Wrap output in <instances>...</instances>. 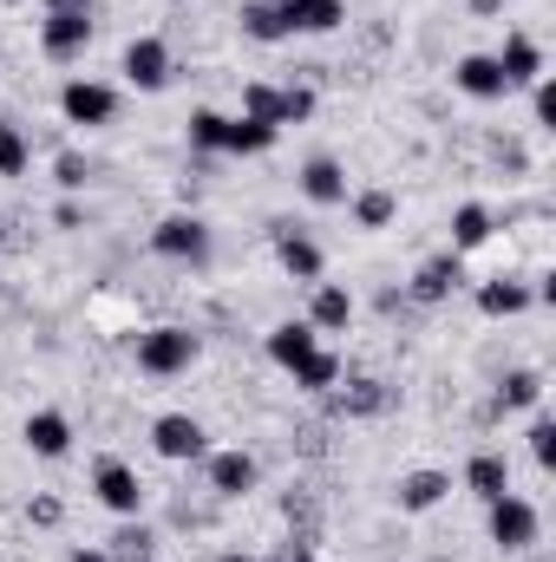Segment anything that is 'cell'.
Instances as JSON below:
<instances>
[{
  "mask_svg": "<svg viewBox=\"0 0 556 562\" xmlns=\"http://www.w3.org/2000/svg\"><path fill=\"white\" fill-rule=\"evenodd\" d=\"M92 484H99V504H105V510H119V517H138V504H144V484H138V471H132V464H119V458H105Z\"/></svg>",
  "mask_w": 556,
  "mask_h": 562,
  "instance_id": "cell-8",
  "label": "cell"
},
{
  "mask_svg": "<svg viewBox=\"0 0 556 562\" xmlns=\"http://www.w3.org/2000/svg\"><path fill=\"white\" fill-rule=\"evenodd\" d=\"M465 484H471V497H485V504H498V497L511 491V471H504V458H491V451H478V458H471V471H465Z\"/></svg>",
  "mask_w": 556,
  "mask_h": 562,
  "instance_id": "cell-19",
  "label": "cell"
},
{
  "mask_svg": "<svg viewBox=\"0 0 556 562\" xmlns=\"http://www.w3.org/2000/svg\"><path fill=\"white\" fill-rule=\"evenodd\" d=\"M471 7H478V13H498V7H504V0H471Z\"/></svg>",
  "mask_w": 556,
  "mask_h": 562,
  "instance_id": "cell-40",
  "label": "cell"
},
{
  "mask_svg": "<svg viewBox=\"0 0 556 562\" xmlns=\"http://www.w3.org/2000/svg\"><path fill=\"white\" fill-rule=\"evenodd\" d=\"M288 562H314V557H308V550H288Z\"/></svg>",
  "mask_w": 556,
  "mask_h": 562,
  "instance_id": "cell-41",
  "label": "cell"
},
{
  "mask_svg": "<svg viewBox=\"0 0 556 562\" xmlns=\"http://www.w3.org/2000/svg\"><path fill=\"white\" fill-rule=\"evenodd\" d=\"M26 517H33V524H59V497H33Z\"/></svg>",
  "mask_w": 556,
  "mask_h": 562,
  "instance_id": "cell-36",
  "label": "cell"
},
{
  "mask_svg": "<svg viewBox=\"0 0 556 562\" xmlns=\"http://www.w3.org/2000/svg\"><path fill=\"white\" fill-rule=\"evenodd\" d=\"M40 46H46V59H79L92 46V13H46Z\"/></svg>",
  "mask_w": 556,
  "mask_h": 562,
  "instance_id": "cell-6",
  "label": "cell"
},
{
  "mask_svg": "<svg viewBox=\"0 0 556 562\" xmlns=\"http://www.w3.org/2000/svg\"><path fill=\"white\" fill-rule=\"evenodd\" d=\"M276 249H281V269H288L294 281H314V276H321V249H314L294 223H276Z\"/></svg>",
  "mask_w": 556,
  "mask_h": 562,
  "instance_id": "cell-13",
  "label": "cell"
},
{
  "mask_svg": "<svg viewBox=\"0 0 556 562\" xmlns=\"http://www.w3.org/2000/svg\"><path fill=\"white\" fill-rule=\"evenodd\" d=\"M125 79H132L138 92H164V86H170V46H164V40H132V46H125Z\"/></svg>",
  "mask_w": 556,
  "mask_h": 562,
  "instance_id": "cell-7",
  "label": "cell"
},
{
  "mask_svg": "<svg viewBox=\"0 0 556 562\" xmlns=\"http://www.w3.org/2000/svg\"><path fill=\"white\" fill-rule=\"evenodd\" d=\"M308 112H314V92H308V86H288V92H281V125H301Z\"/></svg>",
  "mask_w": 556,
  "mask_h": 562,
  "instance_id": "cell-33",
  "label": "cell"
},
{
  "mask_svg": "<svg viewBox=\"0 0 556 562\" xmlns=\"http://www.w3.org/2000/svg\"><path fill=\"white\" fill-rule=\"evenodd\" d=\"M458 92H471V99H504L511 86H504V66H498V53H471V59H458Z\"/></svg>",
  "mask_w": 556,
  "mask_h": 562,
  "instance_id": "cell-9",
  "label": "cell"
},
{
  "mask_svg": "<svg viewBox=\"0 0 556 562\" xmlns=\"http://www.w3.org/2000/svg\"><path fill=\"white\" fill-rule=\"evenodd\" d=\"M105 557H112V562H151V530H144V524H132V530H119Z\"/></svg>",
  "mask_w": 556,
  "mask_h": 562,
  "instance_id": "cell-30",
  "label": "cell"
},
{
  "mask_svg": "<svg viewBox=\"0 0 556 562\" xmlns=\"http://www.w3.org/2000/svg\"><path fill=\"white\" fill-rule=\"evenodd\" d=\"M281 13H288V26L294 33H334L341 20H347V7L341 0H276Z\"/></svg>",
  "mask_w": 556,
  "mask_h": 562,
  "instance_id": "cell-14",
  "label": "cell"
},
{
  "mask_svg": "<svg viewBox=\"0 0 556 562\" xmlns=\"http://www.w3.org/2000/svg\"><path fill=\"white\" fill-rule=\"evenodd\" d=\"M190 144H197V150H223V119H216V112H197V119H190Z\"/></svg>",
  "mask_w": 556,
  "mask_h": 562,
  "instance_id": "cell-32",
  "label": "cell"
},
{
  "mask_svg": "<svg viewBox=\"0 0 556 562\" xmlns=\"http://www.w3.org/2000/svg\"><path fill=\"white\" fill-rule=\"evenodd\" d=\"M151 249H157V256H170V262L203 269V262H210V229H203L197 216H164V223L151 229Z\"/></svg>",
  "mask_w": 556,
  "mask_h": 562,
  "instance_id": "cell-2",
  "label": "cell"
},
{
  "mask_svg": "<svg viewBox=\"0 0 556 562\" xmlns=\"http://www.w3.org/2000/svg\"><path fill=\"white\" fill-rule=\"evenodd\" d=\"M26 445H33L40 458H66V451H73V425H66V413H33V419H26Z\"/></svg>",
  "mask_w": 556,
  "mask_h": 562,
  "instance_id": "cell-15",
  "label": "cell"
},
{
  "mask_svg": "<svg viewBox=\"0 0 556 562\" xmlns=\"http://www.w3.org/2000/svg\"><path fill=\"white\" fill-rule=\"evenodd\" d=\"M197 360V334L190 327H151L138 340V367L151 380H170V373H184Z\"/></svg>",
  "mask_w": 556,
  "mask_h": 562,
  "instance_id": "cell-1",
  "label": "cell"
},
{
  "mask_svg": "<svg viewBox=\"0 0 556 562\" xmlns=\"http://www.w3.org/2000/svg\"><path fill=\"white\" fill-rule=\"evenodd\" d=\"M59 112H66L73 125H112L119 92H112V86H92V79H73V86L59 92Z\"/></svg>",
  "mask_w": 556,
  "mask_h": 562,
  "instance_id": "cell-3",
  "label": "cell"
},
{
  "mask_svg": "<svg viewBox=\"0 0 556 562\" xmlns=\"http://www.w3.org/2000/svg\"><path fill=\"white\" fill-rule=\"evenodd\" d=\"M498 66H504V86H537V79H544V53H537V40H524V33L504 40Z\"/></svg>",
  "mask_w": 556,
  "mask_h": 562,
  "instance_id": "cell-11",
  "label": "cell"
},
{
  "mask_svg": "<svg viewBox=\"0 0 556 562\" xmlns=\"http://www.w3.org/2000/svg\"><path fill=\"white\" fill-rule=\"evenodd\" d=\"M20 170H26V138L0 119V177H20Z\"/></svg>",
  "mask_w": 556,
  "mask_h": 562,
  "instance_id": "cell-31",
  "label": "cell"
},
{
  "mask_svg": "<svg viewBox=\"0 0 556 562\" xmlns=\"http://www.w3.org/2000/svg\"><path fill=\"white\" fill-rule=\"evenodd\" d=\"M59 183H66V190H79V183H86V164H79V157H73V150H66V157H59Z\"/></svg>",
  "mask_w": 556,
  "mask_h": 562,
  "instance_id": "cell-35",
  "label": "cell"
},
{
  "mask_svg": "<svg viewBox=\"0 0 556 562\" xmlns=\"http://www.w3.org/2000/svg\"><path fill=\"white\" fill-rule=\"evenodd\" d=\"M46 13H92V0H46Z\"/></svg>",
  "mask_w": 556,
  "mask_h": 562,
  "instance_id": "cell-38",
  "label": "cell"
},
{
  "mask_svg": "<svg viewBox=\"0 0 556 562\" xmlns=\"http://www.w3.org/2000/svg\"><path fill=\"white\" fill-rule=\"evenodd\" d=\"M151 445H157L164 458H177V464H184V458H203V425L184 419V413H170V419L151 425Z\"/></svg>",
  "mask_w": 556,
  "mask_h": 562,
  "instance_id": "cell-10",
  "label": "cell"
},
{
  "mask_svg": "<svg viewBox=\"0 0 556 562\" xmlns=\"http://www.w3.org/2000/svg\"><path fill=\"white\" fill-rule=\"evenodd\" d=\"M243 33L263 40V46H276V40H288L294 26H288V13H281L276 0H249V7H243Z\"/></svg>",
  "mask_w": 556,
  "mask_h": 562,
  "instance_id": "cell-16",
  "label": "cell"
},
{
  "mask_svg": "<svg viewBox=\"0 0 556 562\" xmlns=\"http://www.w3.org/2000/svg\"><path fill=\"white\" fill-rule=\"evenodd\" d=\"M531 458H537L544 471L556 464V425H551V419H537V425H531Z\"/></svg>",
  "mask_w": 556,
  "mask_h": 562,
  "instance_id": "cell-34",
  "label": "cell"
},
{
  "mask_svg": "<svg viewBox=\"0 0 556 562\" xmlns=\"http://www.w3.org/2000/svg\"><path fill=\"white\" fill-rule=\"evenodd\" d=\"M294 386H308V393H327V386H341V360L314 347V353H308V360L294 367Z\"/></svg>",
  "mask_w": 556,
  "mask_h": 562,
  "instance_id": "cell-23",
  "label": "cell"
},
{
  "mask_svg": "<svg viewBox=\"0 0 556 562\" xmlns=\"http://www.w3.org/2000/svg\"><path fill=\"white\" fill-rule=\"evenodd\" d=\"M491 543H504V550H531L537 543V510L524 504V497H498L491 504Z\"/></svg>",
  "mask_w": 556,
  "mask_h": 562,
  "instance_id": "cell-5",
  "label": "cell"
},
{
  "mask_svg": "<svg viewBox=\"0 0 556 562\" xmlns=\"http://www.w3.org/2000/svg\"><path fill=\"white\" fill-rule=\"evenodd\" d=\"M243 119L276 125V132H281V92H276V86H243Z\"/></svg>",
  "mask_w": 556,
  "mask_h": 562,
  "instance_id": "cell-29",
  "label": "cell"
},
{
  "mask_svg": "<svg viewBox=\"0 0 556 562\" xmlns=\"http://www.w3.org/2000/svg\"><path fill=\"white\" fill-rule=\"evenodd\" d=\"M354 223L360 229H387L393 223V190H360L354 196Z\"/></svg>",
  "mask_w": 556,
  "mask_h": 562,
  "instance_id": "cell-26",
  "label": "cell"
},
{
  "mask_svg": "<svg viewBox=\"0 0 556 562\" xmlns=\"http://www.w3.org/2000/svg\"><path fill=\"white\" fill-rule=\"evenodd\" d=\"M537 125H556V86L537 79Z\"/></svg>",
  "mask_w": 556,
  "mask_h": 562,
  "instance_id": "cell-37",
  "label": "cell"
},
{
  "mask_svg": "<svg viewBox=\"0 0 556 562\" xmlns=\"http://www.w3.org/2000/svg\"><path fill=\"white\" fill-rule=\"evenodd\" d=\"M276 125H256V119H223V150H269Z\"/></svg>",
  "mask_w": 556,
  "mask_h": 562,
  "instance_id": "cell-24",
  "label": "cell"
},
{
  "mask_svg": "<svg viewBox=\"0 0 556 562\" xmlns=\"http://www.w3.org/2000/svg\"><path fill=\"white\" fill-rule=\"evenodd\" d=\"M223 562H249V557H223Z\"/></svg>",
  "mask_w": 556,
  "mask_h": 562,
  "instance_id": "cell-42",
  "label": "cell"
},
{
  "mask_svg": "<svg viewBox=\"0 0 556 562\" xmlns=\"http://www.w3.org/2000/svg\"><path fill=\"white\" fill-rule=\"evenodd\" d=\"M452 288H458V262H452V256H438V262H425V269L413 276V301L432 307V301H445Z\"/></svg>",
  "mask_w": 556,
  "mask_h": 562,
  "instance_id": "cell-21",
  "label": "cell"
},
{
  "mask_svg": "<svg viewBox=\"0 0 556 562\" xmlns=\"http://www.w3.org/2000/svg\"><path fill=\"white\" fill-rule=\"evenodd\" d=\"M327 393H334V413H341V419H374V413L393 406V386L374 380V373H354L347 386H327Z\"/></svg>",
  "mask_w": 556,
  "mask_h": 562,
  "instance_id": "cell-4",
  "label": "cell"
},
{
  "mask_svg": "<svg viewBox=\"0 0 556 562\" xmlns=\"http://www.w3.org/2000/svg\"><path fill=\"white\" fill-rule=\"evenodd\" d=\"M301 190H308L314 203H341V196H347V170H341L334 157H314V164L301 170Z\"/></svg>",
  "mask_w": 556,
  "mask_h": 562,
  "instance_id": "cell-18",
  "label": "cell"
},
{
  "mask_svg": "<svg viewBox=\"0 0 556 562\" xmlns=\"http://www.w3.org/2000/svg\"><path fill=\"white\" fill-rule=\"evenodd\" d=\"M269 353H276L281 367L294 373V367H301V360L314 353V327H308V321H281L276 334H269Z\"/></svg>",
  "mask_w": 556,
  "mask_h": 562,
  "instance_id": "cell-17",
  "label": "cell"
},
{
  "mask_svg": "<svg viewBox=\"0 0 556 562\" xmlns=\"http://www.w3.org/2000/svg\"><path fill=\"white\" fill-rule=\"evenodd\" d=\"M73 562H112V557H105V550H79Z\"/></svg>",
  "mask_w": 556,
  "mask_h": 562,
  "instance_id": "cell-39",
  "label": "cell"
},
{
  "mask_svg": "<svg viewBox=\"0 0 556 562\" xmlns=\"http://www.w3.org/2000/svg\"><path fill=\"white\" fill-rule=\"evenodd\" d=\"M354 321V294L347 288H321L314 294V327H347Z\"/></svg>",
  "mask_w": 556,
  "mask_h": 562,
  "instance_id": "cell-28",
  "label": "cell"
},
{
  "mask_svg": "<svg viewBox=\"0 0 556 562\" xmlns=\"http://www.w3.org/2000/svg\"><path fill=\"white\" fill-rule=\"evenodd\" d=\"M452 236H458V249H478V243L491 236V210H485V203H465V210L452 216Z\"/></svg>",
  "mask_w": 556,
  "mask_h": 562,
  "instance_id": "cell-27",
  "label": "cell"
},
{
  "mask_svg": "<svg viewBox=\"0 0 556 562\" xmlns=\"http://www.w3.org/2000/svg\"><path fill=\"white\" fill-rule=\"evenodd\" d=\"M478 307H485V314H491V321H498V314H524V307H531V288H524V281H485V294H478Z\"/></svg>",
  "mask_w": 556,
  "mask_h": 562,
  "instance_id": "cell-22",
  "label": "cell"
},
{
  "mask_svg": "<svg viewBox=\"0 0 556 562\" xmlns=\"http://www.w3.org/2000/svg\"><path fill=\"white\" fill-rule=\"evenodd\" d=\"M445 491H452L445 471H413V477H400V510H432Z\"/></svg>",
  "mask_w": 556,
  "mask_h": 562,
  "instance_id": "cell-20",
  "label": "cell"
},
{
  "mask_svg": "<svg viewBox=\"0 0 556 562\" xmlns=\"http://www.w3.org/2000/svg\"><path fill=\"white\" fill-rule=\"evenodd\" d=\"M537 400H544V380H537V373H504L498 413H518V406H537Z\"/></svg>",
  "mask_w": 556,
  "mask_h": 562,
  "instance_id": "cell-25",
  "label": "cell"
},
{
  "mask_svg": "<svg viewBox=\"0 0 556 562\" xmlns=\"http://www.w3.org/2000/svg\"><path fill=\"white\" fill-rule=\"evenodd\" d=\"M210 491H216V497H243V491H256V458H249V451H223V458H210Z\"/></svg>",
  "mask_w": 556,
  "mask_h": 562,
  "instance_id": "cell-12",
  "label": "cell"
}]
</instances>
